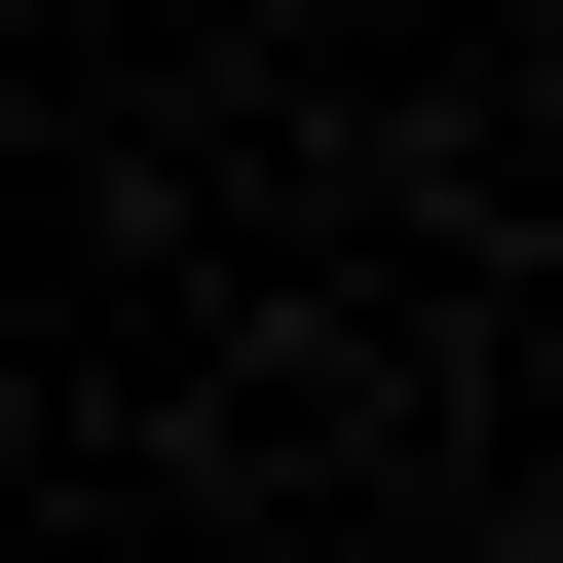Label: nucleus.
I'll return each instance as SVG.
<instances>
[{"label":"nucleus","mask_w":563,"mask_h":563,"mask_svg":"<svg viewBox=\"0 0 563 563\" xmlns=\"http://www.w3.org/2000/svg\"><path fill=\"white\" fill-rule=\"evenodd\" d=\"M526 225H563V188H526Z\"/></svg>","instance_id":"1"}]
</instances>
